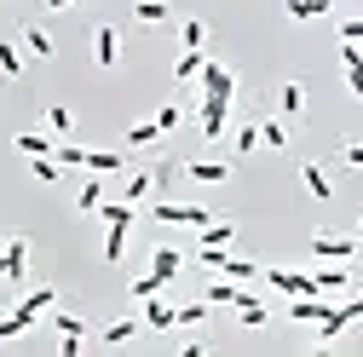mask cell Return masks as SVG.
Returning <instances> with one entry per match:
<instances>
[{
    "instance_id": "obj_12",
    "label": "cell",
    "mask_w": 363,
    "mask_h": 357,
    "mask_svg": "<svg viewBox=\"0 0 363 357\" xmlns=\"http://www.w3.org/2000/svg\"><path fill=\"white\" fill-rule=\"evenodd\" d=\"M185 178H191V185H225V178H231V167H225V162H191Z\"/></svg>"
},
{
    "instance_id": "obj_7",
    "label": "cell",
    "mask_w": 363,
    "mask_h": 357,
    "mask_svg": "<svg viewBox=\"0 0 363 357\" xmlns=\"http://www.w3.org/2000/svg\"><path fill=\"white\" fill-rule=\"evenodd\" d=\"M265 283L277 288V294H289V300H300V294H317V283H311L306 271H289V265H271V271H265Z\"/></svg>"
},
{
    "instance_id": "obj_29",
    "label": "cell",
    "mask_w": 363,
    "mask_h": 357,
    "mask_svg": "<svg viewBox=\"0 0 363 357\" xmlns=\"http://www.w3.org/2000/svg\"><path fill=\"white\" fill-rule=\"evenodd\" d=\"M150 191H156V173H133V178H127V191H121V196H127V202H145Z\"/></svg>"
},
{
    "instance_id": "obj_40",
    "label": "cell",
    "mask_w": 363,
    "mask_h": 357,
    "mask_svg": "<svg viewBox=\"0 0 363 357\" xmlns=\"http://www.w3.org/2000/svg\"><path fill=\"white\" fill-rule=\"evenodd\" d=\"M58 162H64V167H86V150H81V144H58Z\"/></svg>"
},
{
    "instance_id": "obj_36",
    "label": "cell",
    "mask_w": 363,
    "mask_h": 357,
    "mask_svg": "<svg viewBox=\"0 0 363 357\" xmlns=\"http://www.w3.org/2000/svg\"><path fill=\"white\" fill-rule=\"evenodd\" d=\"M196 323H208V300L202 305H179V329H196Z\"/></svg>"
},
{
    "instance_id": "obj_3",
    "label": "cell",
    "mask_w": 363,
    "mask_h": 357,
    "mask_svg": "<svg viewBox=\"0 0 363 357\" xmlns=\"http://www.w3.org/2000/svg\"><path fill=\"white\" fill-rule=\"evenodd\" d=\"M0 283H6L12 294L29 283V242H23V237H6V265H0Z\"/></svg>"
},
{
    "instance_id": "obj_18",
    "label": "cell",
    "mask_w": 363,
    "mask_h": 357,
    "mask_svg": "<svg viewBox=\"0 0 363 357\" xmlns=\"http://www.w3.org/2000/svg\"><path fill=\"white\" fill-rule=\"evenodd\" d=\"M145 329H179V311L150 294V300H145Z\"/></svg>"
},
{
    "instance_id": "obj_45",
    "label": "cell",
    "mask_w": 363,
    "mask_h": 357,
    "mask_svg": "<svg viewBox=\"0 0 363 357\" xmlns=\"http://www.w3.org/2000/svg\"><path fill=\"white\" fill-rule=\"evenodd\" d=\"M0 265H6V237H0Z\"/></svg>"
},
{
    "instance_id": "obj_35",
    "label": "cell",
    "mask_w": 363,
    "mask_h": 357,
    "mask_svg": "<svg viewBox=\"0 0 363 357\" xmlns=\"http://www.w3.org/2000/svg\"><path fill=\"white\" fill-rule=\"evenodd\" d=\"M52 329L58 334H86V323L75 317V311H58V305H52Z\"/></svg>"
},
{
    "instance_id": "obj_4",
    "label": "cell",
    "mask_w": 363,
    "mask_h": 357,
    "mask_svg": "<svg viewBox=\"0 0 363 357\" xmlns=\"http://www.w3.org/2000/svg\"><path fill=\"white\" fill-rule=\"evenodd\" d=\"M156 219L162 225H179V231H202L208 208H196V202H156Z\"/></svg>"
},
{
    "instance_id": "obj_32",
    "label": "cell",
    "mask_w": 363,
    "mask_h": 357,
    "mask_svg": "<svg viewBox=\"0 0 363 357\" xmlns=\"http://www.w3.org/2000/svg\"><path fill=\"white\" fill-rule=\"evenodd\" d=\"M231 139H237V150H242V156H248V150H259V121H237Z\"/></svg>"
},
{
    "instance_id": "obj_25",
    "label": "cell",
    "mask_w": 363,
    "mask_h": 357,
    "mask_svg": "<svg viewBox=\"0 0 363 357\" xmlns=\"http://www.w3.org/2000/svg\"><path fill=\"white\" fill-rule=\"evenodd\" d=\"M237 300H242L237 277H225V283H208V305H237Z\"/></svg>"
},
{
    "instance_id": "obj_16",
    "label": "cell",
    "mask_w": 363,
    "mask_h": 357,
    "mask_svg": "<svg viewBox=\"0 0 363 357\" xmlns=\"http://www.w3.org/2000/svg\"><path fill=\"white\" fill-rule=\"evenodd\" d=\"M202 64H208V58H202L196 47H185V52L173 58V81H179V86H185V81H196V75H202Z\"/></svg>"
},
{
    "instance_id": "obj_14",
    "label": "cell",
    "mask_w": 363,
    "mask_h": 357,
    "mask_svg": "<svg viewBox=\"0 0 363 357\" xmlns=\"http://www.w3.org/2000/svg\"><path fill=\"white\" fill-rule=\"evenodd\" d=\"M300 178H306V191H311V202H329V196H335V185H329V173L317 167V162H306V167H300Z\"/></svg>"
},
{
    "instance_id": "obj_9",
    "label": "cell",
    "mask_w": 363,
    "mask_h": 357,
    "mask_svg": "<svg viewBox=\"0 0 363 357\" xmlns=\"http://www.w3.org/2000/svg\"><path fill=\"white\" fill-rule=\"evenodd\" d=\"M225 127H231V98H202V139H225Z\"/></svg>"
},
{
    "instance_id": "obj_20",
    "label": "cell",
    "mask_w": 363,
    "mask_h": 357,
    "mask_svg": "<svg viewBox=\"0 0 363 357\" xmlns=\"http://www.w3.org/2000/svg\"><path fill=\"white\" fill-rule=\"evenodd\" d=\"M277 110H283V115H300V110H306V86H300V81H283V86H277Z\"/></svg>"
},
{
    "instance_id": "obj_21",
    "label": "cell",
    "mask_w": 363,
    "mask_h": 357,
    "mask_svg": "<svg viewBox=\"0 0 363 357\" xmlns=\"http://www.w3.org/2000/svg\"><path fill=\"white\" fill-rule=\"evenodd\" d=\"M156 139H162V127H156V121H133V127H127V139H121V144H133V150H150Z\"/></svg>"
},
{
    "instance_id": "obj_43",
    "label": "cell",
    "mask_w": 363,
    "mask_h": 357,
    "mask_svg": "<svg viewBox=\"0 0 363 357\" xmlns=\"http://www.w3.org/2000/svg\"><path fill=\"white\" fill-rule=\"evenodd\" d=\"M340 156H346L352 167H363V139H352V144H340Z\"/></svg>"
},
{
    "instance_id": "obj_37",
    "label": "cell",
    "mask_w": 363,
    "mask_h": 357,
    "mask_svg": "<svg viewBox=\"0 0 363 357\" xmlns=\"http://www.w3.org/2000/svg\"><path fill=\"white\" fill-rule=\"evenodd\" d=\"M127 294H133V300H150V294H162V283H156V277H150V271H145V277H139V283H127Z\"/></svg>"
},
{
    "instance_id": "obj_2",
    "label": "cell",
    "mask_w": 363,
    "mask_h": 357,
    "mask_svg": "<svg viewBox=\"0 0 363 357\" xmlns=\"http://www.w3.org/2000/svg\"><path fill=\"white\" fill-rule=\"evenodd\" d=\"M133 208H139V202H127V196H121V202H104V208H99V213H104V231H110V237H104V259H110V265H116V259L127 254V231H133Z\"/></svg>"
},
{
    "instance_id": "obj_27",
    "label": "cell",
    "mask_w": 363,
    "mask_h": 357,
    "mask_svg": "<svg viewBox=\"0 0 363 357\" xmlns=\"http://www.w3.org/2000/svg\"><path fill=\"white\" fill-rule=\"evenodd\" d=\"M23 52H29V58H52V40H47V29H23Z\"/></svg>"
},
{
    "instance_id": "obj_22",
    "label": "cell",
    "mask_w": 363,
    "mask_h": 357,
    "mask_svg": "<svg viewBox=\"0 0 363 357\" xmlns=\"http://www.w3.org/2000/svg\"><path fill=\"white\" fill-rule=\"evenodd\" d=\"M231 237H237L231 219H208V225H202V242H208V248H231Z\"/></svg>"
},
{
    "instance_id": "obj_28",
    "label": "cell",
    "mask_w": 363,
    "mask_h": 357,
    "mask_svg": "<svg viewBox=\"0 0 363 357\" xmlns=\"http://www.w3.org/2000/svg\"><path fill=\"white\" fill-rule=\"evenodd\" d=\"M259 144H265V150H289V132H283V121H259Z\"/></svg>"
},
{
    "instance_id": "obj_13",
    "label": "cell",
    "mask_w": 363,
    "mask_h": 357,
    "mask_svg": "<svg viewBox=\"0 0 363 357\" xmlns=\"http://www.w3.org/2000/svg\"><path fill=\"white\" fill-rule=\"evenodd\" d=\"M311 283H317V294H323V300H340V294H346V288H352V277H346V271H340V259H335V271H317V277H311Z\"/></svg>"
},
{
    "instance_id": "obj_19",
    "label": "cell",
    "mask_w": 363,
    "mask_h": 357,
    "mask_svg": "<svg viewBox=\"0 0 363 357\" xmlns=\"http://www.w3.org/2000/svg\"><path fill=\"white\" fill-rule=\"evenodd\" d=\"M335 6V0H283V12L294 18V23H311V18H323Z\"/></svg>"
},
{
    "instance_id": "obj_5",
    "label": "cell",
    "mask_w": 363,
    "mask_h": 357,
    "mask_svg": "<svg viewBox=\"0 0 363 357\" xmlns=\"http://www.w3.org/2000/svg\"><path fill=\"white\" fill-rule=\"evenodd\" d=\"M93 64H99V69H116V64H121V29H116V23H99V29H93Z\"/></svg>"
},
{
    "instance_id": "obj_31",
    "label": "cell",
    "mask_w": 363,
    "mask_h": 357,
    "mask_svg": "<svg viewBox=\"0 0 363 357\" xmlns=\"http://www.w3.org/2000/svg\"><path fill=\"white\" fill-rule=\"evenodd\" d=\"M179 40L202 52V47H208V23H202V18H185V29H179Z\"/></svg>"
},
{
    "instance_id": "obj_26",
    "label": "cell",
    "mask_w": 363,
    "mask_h": 357,
    "mask_svg": "<svg viewBox=\"0 0 363 357\" xmlns=\"http://www.w3.org/2000/svg\"><path fill=\"white\" fill-rule=\"evenodd\" d=\"M18 150H23V156H58V144L40 139V132H18Z\"/></svg>"
},
{
    "instance_id": "obj_1",
    "label": "cell",
    "mask_w": 363,
    "mask_h": 357,
    "mask_svg": "<svg viewBox=\"0 0 363 357\" xmlns=\"http://www.w3.org/2000/svg\"><path fill=\"white\" fill-rule=\"evenodd\" d=\"M52 305H58V288L52 283H40V288H29L6 317H0V340H18V334H29L40 317H52Z\"/></svg>"
},
{
    "instance_id": "obj_39",
    "label": "cell",
    "mask_w": 363,
    "mask_h": 357,
    "mask_svg": "<svg viewBox=\"0 0 363 357\" xmlns=\"http://www.w3.org/2000/svg\"><path fill=\"white\" fill-rule=\"evenodd\" d=\"M47 121H52V132H69V127H75V115H69V104H52V110H47Z\"/></svg>"
},
{
    "instance_id": "obj_41",
    "label": "cell",
    "mask_w": 363,
    "mask_h": 357,
    "mask_svg": "<svg viewBox=\"0 0 363 357\" xmlns=\"http://www.w3.org/2000/svg\"><path fill=\"white\" fill-rule=\"evenodd\" d=\"M340 40H352V47H363V18H346V23H340Z\"/></svg>"
},
{
    "instance_id": "obj_10",
    "label": "cell",
    "mask_w": 363,
    "mask_h": 357,
    "mask_svg": "<svg viewBox=\"0 0 363 357\" xmlns=\"http://www.w3.org/2000/svg\"><path fill=\"white\" fill-rule=\"evenodd\" d=\"M352 248H357V237H340V231H317L311 237V254L317 259H352Z\"/></svg>"
},
{
    "instance_id": "obj_24",
    "label": "cell",
    "mask_w": 363,
    "mask_h": 357,
    "mask_svg": "<svg viewBox=\"0 0 363 357\" xmlns=\"http://www.w3.org/2000/svg\"><path fill=\"white\" fill-rule=\"evenodd\" d=\"M133 18H139V23H167L173 6H167V0H139V6H133Z\"/></svg>"
},
{
    "instance_id": "obj_33",
    "label": "cell",
    "mask_w": 363,
    "mask_h": 357,
    "mask_svg": "<svg viewBox=\"0 0 363 357\" xmlns=\"http://www.w3.org/2000/svg\"><path fill=\"white\" fill-rule=\"evenodd\" d=\"M346 305H329V317H323V329H317V334H323V340H335V334H346Z\"/></svg>"
},
{
    "instance_id": "obj_42",
    "label": "cell",
    "mask_w": 363,
    "mask_h": 357,
    "mask_svg": "<svg viewBox=\"0 0 363 357\" xmlns=\"http://www.w3.org/2000/svg\"><path fill=\"white\" fill-rule=\"evenodd\" d=\"M150 173H156V191H167L173 178H179V167H173V162H162V167H150Z\"/></svg>"
},
{
    "instance_id": "obj_44",
    "label": "cell",
    "mask_w": 363,
    "mask_h": 357,
    "mask_svg": "<svg viewBox=\"0 0 363 357\" xmlns=\"http://www.w3.org/2000/svg\"><path fill=\"white\" fill-rule=\"evenodd\" d=\"M75 6V0H47V12H69Z\"/></svg>"
},
{
    "instance_id": "obj_15",
    "label": "cell",
    "mask_w": 363,
    "mask_h": 357,
    "mask_svg": "<svg viewBox=\"0 0 363 357\" xmlns=\"http://www.w3.org/2000/svg\"><path fill=\"white\" fill-rule=\"evenodd\" d=\"M75 208H81V213H99V208H104V173H93V178L75 191Z\"/></svg>"
},
{
    "instance_id": "obj_8",
    "label": "cell",
    "mask_w": 363,
    "mask_h": 357,
    "mask_svg": "<svg viewBox=\"0 0 363 357\" xmlns=\"http://www.w3.org/2000/svg\"><path fill=\"white\" fill-rule=\"evenodd\" d=\"M179 271H185V254H179L173 242H156V254H150V277H156V283L167 288V283H173Z\"/></svg>"
},
{
    "instance_id": "obj_46",
    "label": "cell",
    "mask_w": 363,
    "mask_h": 357,
    "mask_svg": "<svg viewBox=\"0 0 363 357\" xmlns=\"http://www.w3.org/2000/svg\"><path fill=\"white\" fill-rule=\"evenodd\" d=\"M352 237H357V242H363V219H357V231H352Z\"/></svg>"
},
{
    "instance_id": "obj_6",
    "label": "cell",
    "mask_w": 363,
    "mask_h": 357,
    "mask_svg": "<svg viewBox=\"0 0 363 357\" xmlns=\"http://www.w3.org/2000/svg\"><path fill=\"white\" fill-rule=\"evenodd\" d=\"M196 81H202V98H237V75L225 69V64H213V58L202 64V75H196Z\"/></svg>"
},
{
    "instance_id": "obj_34",
    "label": "cell",
    "mask_w": 363,
    "mask_h": 357,
    "mask_svg": "<svg viewBox=\"0 0 363 357\" xmlns=\"http://www.w3.org/2000/svg\"><path fill=\"white\" fill-rule=\"evenodd\" d=\"M0 75H23V52L12 40H0Z\"/></svg>"
},
{
    "instance_id": "obj_17",
    "label": "cell",
    "mask_w": 363,
    "mask_h": 357,
    "mask_svg": "<svg viewBox=\"0 0 363 357\" xmlns=\"http://www.w3.org/2000/svg\"><path fill=\"white\" fill-rule=\"evenodd\" d=\"M237 323H242V329H265V323H271V311H265L254 294H242V300H237Z\"/></svg>"
},
{
    "instance_id": "obj_23",
    "label": "cell",
    "mask_w": 363,
    "mask_h": 357,
    "mask_svg": "<svg viewBox=\"0 0 363 357\" xmlns=\"http://www.w3.org/2000/svg\"><path fill=\"white\" fill-rule=\"evenodd\" d=\"M86 173H121V150H86Z\"/></svg>"
},
{
    "instance_id": "obj_11",
    "label": "cell",
    "mask_w": 363,
    "mask_h": 357,
    "mask_svg": "<svg viewBox=\"0 0 363 357\" xmlns=\"http://www.w3.org/2000/svg\"><path fill=\"white\" fill-rule=\"evenodd\" d=\"M340 69H346V93H352V98H363V47L340 40Z\"/></svg>"
},
{
    "instance_id": "obj_30",
    "label": "cell",
    "mask_w": 363,
    "mask_h": 357,
    "mask_svg": "<svg viewBox=\"0 0 363 357\" xmlns=\"http://www.w3.org/2000/svg\"><path fill=\"white\" fill-rule=\"evenodd\" d=\"M139 329H145V323H127V317H121V323H110V329H99V340H104V346H121V340H133V334H139Z\"/></svg>"
},
{
    "instance_id": "obj_38",
    "label": "cell",
    "mask_w": 363,
    "mask_h": 357,
    "mask_svg": "<svg viewBox=\"0 0 363 357\" xmlns=\"http://www.w3.org/2000/svg\"><path fill=\"white\" fill-rule=\"evenodd\" d=\"M179 121H185V110H179V104H162V110H156V127H162V132H173Z\"/></svg>"
}]
</instances>
